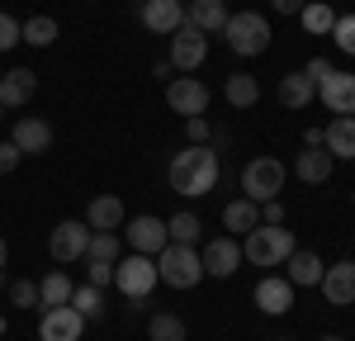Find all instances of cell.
Here are the masks:
<instances>
[{
  "label": "cell",
  "instance_id": "1",
  "mask_svg": "<svg viewBox=\"0 0 355 341\" xmlns=\"http://www.w3.org/2000/svg\"><path fill=\"white\" fill-rule=\"evenodd\" d=\"M166 175H171V190H175V195H185V199L209 195V190L218 185V152H214L209 142H190L185 152L171 157Z\"/></svg>",
  "mask_w": 355,
  "mask_h": 341
},
{
  "label": "cell",
  "instance_id": "2",
  "mask_svg": "<svg viewBox=\"0 0 355 341\" xmlns=\"http://www.w3.org/2000/svg\"><path fill=\"white\" fill-rule=\"evenodd\" d=\"M294 252H299L294 232H289V227H270V223L251 227V232H246V242H242V261L261 265V270H266V265H284Z\"/></svg>",
  "mask_w": 355,
  "mask_h": 341
},
{
  "label": "cell",
  "instance_id": "3",
  "mask_svg": "<svg viewBox=\"0 0 355 341\" xmlns=\"http://www.w3.org/2000/svg\"><path fill=\"white\" fill-rule=\"evenodd\" d=\"M223 38H227V48L237 57H261L270 48V19L266 15H256V10H242V15H227V28H223Z\"/></svg>",
  "mask_w": 355,
  "mask_h": 341
},
{
  "label": "cell",
  "instance_id": "4",
  "mask_svg": "<svg viewBox=\"0 0 355 341\" xmlns=\"http://www.w3.org/2000/svg\"><path fill=\"white\" fill-rule=\"evenodd\" d=\"M157 275H162V284H171V289H194V284L204 280V261H199L194 247L171 242L166 252H157Z\"/></svg>",
  "mask_w": 355,
  "mask_h": 341
},
{
  "label": "cell",
  "instance_id": "5",
  "mask_svg": "<svg viewBox=\"0 0 355 341\" xmlns=\"http://www.w3.org/2000/svg\"><path fill=\"white\" fill-rule=\"evenodd\" d=\"M114 284H119V294L123 299H147L157 284H162V275H157V256H123L119 265H114Z\"/></svg>",
  "mask_w": 355,
  "mask_h": 341
},
{
  "label": "cell",
  "instance_id": "6",
  "mask_svg": "<svg viewBox=\"0 0 355 341\" xmlns=\"http://www.w3.org/2000/svg\"><path fill=\"white\" fill-rule=\"evenodd\" d=\"M284 190V161H275V157H256V161H246L242 170V195L251 204H266V199H279Z\"/></svg>",
  "mask_w": 355,
  "mask_h": 341
},
{
  "label": "cell",
  "instance_id": "7",
  "mask_svg": "<svg viewBox=\"0 0 355 341\" xmlns=\"http://www.w3.org/2000/svg\"><path fill=\"white\" fill-rule=\"evenodd\" d=\"M204 62H209V33L194 28V24H180L171 33V67L185 71V76H194Z\"/></svg>",
  "mask_w": 355,
  "mask_h": 341
},
{
  "label": "cell",
  "instance_id": "8",
  "mask_svg": "<svg viewBox=\"0 0 355 341\" xmlns=\"http://www.w3.org/2000/svg\"><path fill=\"white\" fill-rule=\"evenodd\" d=\"M85 247H90V223L85 218H67V223L53 227V237H48V252L53 261H85Z\"/></svg>",
  "mask_w": 355,
  "mask_h": 341
},
{
  "label": "cell",
  "instance_id": "9",
  "mask_svg": "<svg viewBox=\"0 0 355 341\" xmlns=\"http://www.w3.org/2000/svg\"><path fill=\"white\" fill-rule=\"evenodd\" d=\"M166 105L180 119H199V114L209 110V85L199 81V76H175V81H166Z\"/></svg>",
  "mask_w": 355,
  "mask_h": 341
},
{
  "label": "cell",
  "instance_id": "10",
  "mask_svg": "<svg viewBox=\"0 0 355 341\" xmlns=\"http://www.w3.org/2000/svg\"><path fill=\"white\" fill-rule=\"evenodd\" d=\"M128 247H133L137 256H157V252L171 247V232H166V223L157 213H142V218L128 223Z\"/></svg>",
  "mask_w": 355,
  "mask_h": 341
},
{
  "label": "cell",
  "instance_id": "11",
  "mask_svg": "<svg viewBox=\"0 0 355 341\" xmlns=\"http://www.w3.org/2000/svg\"><path fill=\"white\" fill-rule=\"evenodd\" d=\"M81 332H85V317L71 304L43 308V322H38V337L43 341H81Z\"/></svg>",
  "mask_w": 355,
  "mask_h": 341
},
{
  "label": "cell",
  "instance_id": "12",
  "mask_svg": "<svg viewBox=\"0 0 355 341\" xmlns=\"http://www.w3.org/2000/svg\"><path fill=\"white\" fill-rule=\"evenodd\" d=\"M318 289H322V299H327V304H336V308L355 304V261H336V265H327Z\"/></svg>",
  "mask_w": 355,
  "mask_h": 341
},
{
  "label": "cell",
  "instance_id": "13",
  "mask_svg": "<svg viewBox=\"0 0 355 341\" xmlns=\"http://www.w3.org/2000/svg\"><path fill=\"white\" fill-rule=\"evenodd\" d=\"M322 147L336 161H355V114H331V123L322 128Z\"/></svg>",
  "mask_w": 355,
  "mask_h": 341
},
{
  "label": "cell",
  "instance_id": "14",
  "mask_svg": "<svg viewBox=\"0 0 355 341\" xmlns=\"http://www.w3.org/2000/svg\"><path fill=\"white\" fill-rule=\"evenodd\" d=\"M199 261H204V275H218V280H227V275L242 265V247H237L232 237H218V242H209V247L199 252Z\"/></svg>",
  "mask_w": 355,
  "mask_h": 341
},
{
  "label": "cell",
  "instance_id": "15",
  "mask_svg": "<svg viewBox=\"0 0 355 341\" xmlns=\"http://www.w3.org/2000/svg\"><path fill=\"white\" fill-rule=\"evenodd\" d=\"M318 100L331 114H355V76L351 71H331L327 81L318 85Z\"/></svg>",
  "mask_w": 355,
  "mask_h": 341
},
{
  "label": "cell",
  "instance_id": "16",
  "mask_svg": "<svg viewBox=\"0 0 355 341\" xmlns=\"http://www.w3.org/2000/svg\"><path fill=\"white\" fill-rule=\"evenodd\" d=\"M256 308L261 313H270V317H279V313H289L294 308V284L289 280H279V275H266V280L256 284Z\"/></svg>",
  "mask_w": 355,
  "mask_h": 341
},
{
  "label": "cell",
  "instance_id": "17",
  "mask_svg": "<svg viewBox=\"0 0 355 341\" xmlns=\"http://www.w3.org/2000/svg\"><path fill=\"white\" fill-rule=\"evenodd\" d=\"M185 24V5L180 0H142V28L152 33H175Z\"/></svg>",
  "mask_w": 355,
  "mask_h": 341
},
{
  "label": "cell",
  "instance_id": "18",
  "mask_svg": "<svg viewBox=\"0 0 355 341\" xmlns=\"http://www.w3.org/2000/svg\"><path fill=\"white\" fill-rule=\"evenodd\" d=\"M33 90H38V76L28 71V67H10L5 76H0V105L5 110H19L33 100Z\"/></svg>",
  "mask_w": 355,
  "mask_h": 341
},
{
  "label": "cell",
  "instance_id": "19",
  "mask_svg": "<svg viewBox=\"0 0 355 341\" xmlns=\"http://www.w3.org/2000/svg\"><path fill=\"white\" fill-rule=\"evenodd\" d=\"M10 142H15L24 157H38V152L53 147V123H48V119H19L15 133H10Z\"/></svg>",
  "mask_w": 355,
  "mask_h": 341
},
{
  "label": "cell",
  "instance_id": "20",
  "mask_svg": "<svg viewBox=\"0 0 355 341\" xmlns=\"http://www.w3.org/2000/svg\"><path fill=\"white\" fill-rule=\"evenodd\" d=\"M294 170H299L303 185H327L331 170H336V157H331L327 147H303L299 161H294Z\"/></svg>",
  "mask_w": 355,
  "mask_h": 341
},
{
  "label": "cell",
  "instance_id": "21",
  "mask_svg": "<svg viewBox=\"0 0 355 341\" xmlns=\"http://www.w3.org/2000/svg\"><path fill=\"white\" fill-rule=\"evenodd\" d=\"M85 223L95 227V232H114V227L123 223V199L119 195H95L85 204Z\"/></svg>",
  "mask_w": 355,
  "mask_h": 341
},
{
  "label": "cell",
  "instance_id": "22",
  "mask_svg": "<svg viewBox=\"0 0 355 341\" xmlns=\"http://www.w3.org/2000/svg\"><path fill=\"white\" fill-rule=\"evenodd\" d=\"M223 227H227V237H246L251 227H261V204H251V199H232L227 209H223Z\"/></svg>",
  "mask_w": 355,
  "mask_h": 341
},
{
  "label": "cell",
  "instance_id": "23",
  "mask_svg": "<svg viewBox=\"0 0 355 341\" xmlns=\"http://www.w3.org/2000/svg\"><path fill=\"white\" fill-rule=\"evenodd\" d=\"M185 24L204 28V33H223V28H227V5H223V0H190Z\"/></svg>",
  "mask_w": 355,
  "mask_h": 341
},
{
  "label": "cell",
  "instance_id": "24",
  "mask_svg": "<svg viewBox=\"0 0 355 341\" xmlns=\"http://www.w3.org/2000/svg\"><path fill=\"white\" fill-rule=\"evenodd\" d=\"M318 100V85L308 81L303 71H289L284 81H279V105L284 110H303V105H313Z\"/></svg>",
  "mask_w": 355,
  "mask_h": 341
},
{
  "label": "cell",
  "instance_id": "25",
  "mask_svg": "<svg viewBox=\"0 0 355 341\" xmlns=\"http://www.w3.org/2000/svg\"><path fill=\"white\" fill-rule=\"evenodd\" d=\"M71 294H76V284L67 280L62 270H53V275L38 280V304H43V308H62V304H71Z\"/></svg>",
  "mask_w": 355,
  "mask_h": 341
},
{
  "label": "cell",
  "instance_id": "26",
  "mask_svg": "<svg viewBox=\"0 0 355 341\" xmlns=\"http://www.w3.org/2000/svg\"><path fill=\"white\" fill-rule=\"evenodd\" d=\"M19 33H24L28 48H48V43H57V19L53 15H33V19H19Z\"/></svg>",
  "mask_w": 355,
  "mask_h": 341
},
{
  "label": "cell",
  "instance_id": "27",
  "mask_svg": "<svg viewBox=\"0 0 355 341\" xmlns=\"http://www.w3.org/2000/svg\"><path fill=\"white\" fill-rule=\"evenodd\" d=\"M284 265H289V284H322V270H327L313 252H294Z\"/></svg>",
  "mask_w": 355,
  "mask_h": 341
},
{
  "label": "cell",
  "instance_id": "28",
  "mask_svg": "<svg viewBox=\"0 0 355 341\" xmlns=\"http://www.w3.org/2000/svg\"><path fill=\"white\" fill-rule=\"evenodd\" d=\"M256 100H261V85H256V76H246V71L227 76V105H237V110H251Z\"/></svg>",
  "mask_w": 355,
  "mask_h": 341
},
{
  "label": "cell",
  "instance_id": "29",
  "mask_svg": "<svg viewBox=\"0 0 355 341\" xmlns=\"http://www.w3.org/2000/svg\"><path fill=\"white\" fill-rule=\"evenodd\" d=\"M166 232H171V242H180V247H194L199 242V232H204V223H199V213H175L171 223H166Z\"/></svg>",
  "mask_w": 355,
  "mask_h": 341
},
{
  "label": "cell",
  "instance_id": "30",
  "mask_svg": "<svg viewBox=\"0 0 355 341\" xmlns=\"http://www.w3.org/2000/svg\"><path fill=\"white\" fill-rule=\"evenodd\" d=\"M71 308L81 313L85 322H90V317H105V289H95V284H81V289L71 294Z\"/></svg>",
  "mask_w": 355,
  "mask_h": 341
},
{
  "label": "cell",
  "instance_id": "31",
  "mask_svg": "<svg viewBox=\"0 0 355 341\" xmlns=\"http://www.w3.org/2000/svg\"><path fill=\"white\" fill-rule=\"evenodd\" d=\"M147 337H152V341H185V322H180L175 313H152Z\"/></svg>",
  "mask_w": 355,
  "mask_h": 341
},
{
  "label": "cell",
  "instance_id": "32",
  "mask_svg": "<svg viewBox=\"0 0 355 341\" xmlns=\"http://www.w3.org/2000/svg\"><path fill=\"white\" fill-rule=\"evenodd\" d=\"M303 28H308V33H331V24H336V15H331V5H313V0H308V5H303Z\"/></svg>",
  "mask_w": 355,
  "mask_h": 341
},
{
  "label": "cell",
  "instance_id": "33",
  "mask_svg": "<svg viewBox=\"0 0 355 341\" xmlns=\"http://www.w3.org/2000/svg\"><path fill=\"white\" fill-rule=\"evenodd\" d=\"M114 252H119V237H114V232H90L85 261H114Z\"/></svg>",
  "mask_w": 355,
  "mask_h": 341
},
{
  "label": "cell",
  "instance_id": "34",
  "mask_svg": "<svg viewBox=\"0 0 355 341\" xmlns=\"http://www.w3.org/2000/svg\"><path fill=\"white\" fill-rule=\"evenodd\" d=\"M331 38H336V48L346 57H355V15H341V19L331 24Z\"/></svg>",
  "mask_w": 355,
  "mask_h": 341
},
{
  "label": "cell",
  "instance_id": "35",
  "mask_svg": "<svg viewBox=\"0 0 355 341\" xmlns=\"http://www.w3.org/2000/svg\"><path fill=\"white\" fill-rule=\"evenodd\" d=\"M85 284L110 289V284H114V261H85Z\"/></svg>",
  "mask_w": 355,
  "mask_h": 341
},
{
  "label": "cell",
  "instance_id": "36",
  "mask_svg": "<svg viewBox=\"0 0 355 341\" xmlns=\"http://www.w3.org/2000/svg\"><path fill=\"white\" fill-rule=\"evenodd\" d=\"M10 304L15 308H33L38 304V280H15L10 284Z\"/></svg>",
  "mask_w": 355,
  "mask_h": 341
},
{
  "label": "cell",
  "instance_id": "37",
  "mask_svg": "<svg viewBox=\"0 0 355 341\" xmlns=\"http://www.w3.org/2000/svg\"><path fill=\"white\" fill-rule=\"evenodd\" d=\"M15 43H24V33H19V19L0 10V53H10Z\"/></svg>",
  "mask_w": 355,
  "mask_h": 341
},
{
  "label": "cell",
  "instance_id": "38",
  "mask_svg": "<svg viewBox=\"0 0 355 341\" xmlns=\"http://www.w3.org/2000/svg\"><path fill=\"white\" fill-rule=\"evenodd\" d=\"M185 138H190V142H209V138H214V128H209L204 114H199V119H185Z\"/></svg>",
  "mask_w": 355,
  "mask_h": 341
},
{
  "label": "cell",
  "instance_id": "39",
  "mask_svg": "<svg viewBox=\"0 0 355 341\" xmlns=\"http://www.w3.org/2000/svg\"><path fill=\"white\" fill-rule=\"evenodd\" d=\"M19 157H24V152H19V147H15V142H10V138L0 142V175H10V170L19 166Z\"/></svg>",
  "mask_w": 355,
  "mask_h": 341
},
{
  "label": "cell",
  "instance_id": "40",
  "mask_svg": "<svg viewBox=\"0 0 355 341\" xmlns=\"http://www.w3.org/2000/svg\"><path fill=\"white\" fill-rule=\"evenodd\" d=\"M331 71H336V67H331L327 57H313V62H308V71H303V76H308V81H313V85H322V81H327V76H331Z\"/></svg>",
  "mask_w": 355,
  "mask_h": 341
},
{
  "label": "cell",
  "instance_id": "41",
  "mask_svg": "<svg viewBox=\"0 0 355 341\" xmlns=\"http://www.w3.org/2000/svg\"><path fill=\"white\" fill-rule=\"evenodd\" d=\"M261 223L284 227V204H279V199H266V204H261Z\"/></svg>",
  "mask_w": 355,
  "mask_h": 341
},
{
  "label": "cell",
  "instance_id": "42",
  "mask_svg": "<svg viewBox=\"0 0 355 341\" xmlns=\"http://www.w3.org/2000/svg\"><path fill=\"white\" fill-rule=\"evenodd\" d=\"M303 5H308V0H270L275 15H303Z\"/></svg>",
  "mask_w": 355,
  "mask_h": 341
},
{
  "label": "cell",
  "instance_id": "43",
  "mask_svg": "<svg viewBox=\"0 0 355 341\" xmlns=\"http://www.w3.org/2000/svg\"><path fill=\"white\" fill-rule=\"evenodd\" d=\"M152 76H157V81H175V67H171V62H157Z\"/></svg>",
  "mask_w": 355,
  "mask_h": 341
},
{
  "label": "cell",
  "instance_id": "44",
  "mask_svg": "<svg viewBox=\"0 0 355 341\" xmlns=\"http://www.w3.org/2000/svg\"><path fill=\"white\" fill-rule=\"evenodd\" d=\"M303 147H322V128H308L303 133Z\"/></svg>",
  "mask_w": 355,
  "mask_h": 341
},
{
  "label": "cell",
  "instance_id": "45",
  "mask_svg": "<svg viewBox=\"0 0 355 341\" xmlns=\"http://www.w3.org/2000/svg\"><path fill=\"white\" fill-rule=\"evenodd\" d=\"M5 261H10V247H5V237H0V270H5Z\"/></svg>",
  "mask_w": 355,
  "mask_h": 341
},
{
  "label": "cell",
  "instance_id": "46",
  "mask_svg": "<svg viewBox=\"0 0 355 341\" xmlns=\"http://www.w3.org/2000/svg\"><path fill=\"white\" fill-rule=\"evenodd\" d=\"M322 341H346V337H322Z\"/></svg>",
  "mask_w": 355,
  "mask_h": 341
},
{
  "label": "cell",
  "instance_id": "47",
  "mask_svg": "<svg viewBox=\"0 0 355 341\" xmlns=\"http://www.w3.org/2000/svg\"><path fill=\"white\" fill-rule=\"evenodd\" d=\"M0 114H5V105H0Z\"/></svg>",
  "mask_w": 355,
  "mask_h": 341
},
{
  "label": "cell",
  "instance_id": "48",
  "mask_svg": "<svg viewBox=\"0 0 355 341\" xmlns=\"http://www.w3.org/2000/svg\"><path fill=\"white\" fill-rule=\"evenodd\" d=\"M279 341H289V337H279Z\"/></svg>",
  "mask_w": 355,
  "mask_h": 341
},
{
  "label": "cell",
  "instance_id": "49",
  "mask_svg": "<svg viewBox=\"0 0 355 341\" xmlns=\"http://www.w3.org/2000/svg\"><path fill=\"white\" fill-rule=\"evenodd\" d=\"M351 204H355V195H351Z\"/></svg>",
  "mask_w": 355,
  "mask_h": 341
},
{
  "label": "cell",
  "instance_id": "50",
  "mask_svg": "<svg viewBox=\"0 0 355 341\" xmlns=\"http://www.w3.org/2000/svg\"><path fill=\"white\" fill-rule=\"evenodd\" d=\"M0 76H5V71H0Z\"/></svg>",
  "mask_w": 355,
  "mask_h": 341
}]
</instances>
